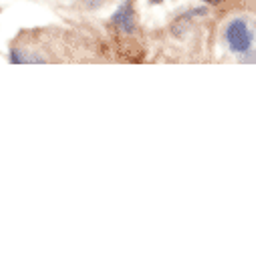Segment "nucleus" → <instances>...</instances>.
Returning <instances> with one entry per match:
<instances>
[{
    "mask_svg": "<svg viewBox=\"0 0 256 256\" xmlns=\"http://www.w3.org/2000/svg\"><path fill=\"white\" fill-rule=\"evenodd\" d=\"M224 38L228 42V48L234 54H250L252 52V28L248 26V20L244 16L234 18L224 32Z\"/></svg>",
    "mask_w": 256,
    "mask_h": 256,
    "instance_id": "1",
    "label": "nucleus"
},
{
    "mask_svg": "<svg viewBox=\"0 0 256 256\" xmlns=\"http://www.w3.org/2000/svg\"><path fill=\"white\" fill-rule=\"evenodd\" d=\"M111 22L123 30L125 34H134L138 28V20H136V8H134V0H123L117 6V10L111 16Z\"/></svg>",
    "mask_w": 256,
    "mask_h": 256,
    "instance_id": "2",
    "label": "nucleus"
},
{
    "mask_svg": "<svg viewBox=\"0 0 256 256\" xmlns=\"http://www.w3.org/2000/svg\"><path fill=\"white\" fill-rule=\"evenodd\" d=\"M208 14V8L206 6H200V8H190L188 12H184V14H180L176 20H180V22H186V24H190L194 18H198V16H206Z\"/></svg>",
    "mask_w": 256,
    "mask_h": 256,
    "instance_id": "3",
    "label": "nucleus"
},
{
    "mask_svg": "<svg viewBox=\"0 0 256 256\" xmlns=\"http://www.w3.org/2000/svg\"><path fill=\"white\" fill-rule=\"evenodd\" d=\"M8 60L12 62V65H26V62H28V54H26L24 48H10Z\"/></svg>",
    "mask_w": 256,
    "mask_h": 256,
    "instance_id": "4",
    "label": "nucleus"
},
{
    "mask_svg": "<svg viewBox=\"0 0 256 256\" xmlns=\"http://www.w3.org/2000/svg\"><path fill=\"white\" fill-rule=\"evenodd\" d=\"M105 4V0H81V6L85 10H97Z\"/></svg>",
    "mask_w": 256,
    "mask_h": 256,
    "instance_id": "5",
    "label": "nucleus"
},
{
    "mask_svg": "<svg viewBox=\"0 0 256 256\" xmlns=\"http://www.w3.org/2000/svg\"><path fill=\"white\" fill-rule=\"evenodd\" d=\"M202 2H206L208 6H218V4H222L224 0H202Z\"/></svg>",
    "mask_w": 256,
    "mask_h": 256,
    "instance_id": "6",
    "label": "nucleus"
},
{
    "mask_svg": "<svg viewBox=\"0 0 256 256\" xmlns=\"http://www.w3.org/2000/svg\"><path fill=\"white\" fill-rule=\"evenodd\" d=\"M152 4H160V2H164V0H150Z\"/></svg>",
    "mask_w": 256,
    "mask_h": 256,
    "instance_id": "7",
    "label": "nucleus"
}]
</instances>
